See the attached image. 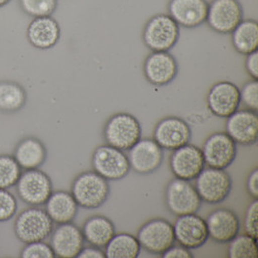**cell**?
<instances>
[{
	"instance_id": "cell-36",
	"label": "cell",
	"mask_w": 258,
	"mask_h": 258,
	"mask_svg": "<svg viewBox=\"0 0 258 258\" xmlns=\"http://www.w3.org/2000/svg\"><path fill=\"white\" fill-rule=\"evenodd\" d=\"M164 258H192L194 255L191 250L181 245H173L168 249H166L164 253L161 255Z\"/></svg>"
},
{
	"instance_id": "cell-31",
	"label": "cell",
	"mask_w": 258,
	"mask_h": 258,
	"mask_svg": "<svg viewBox=\"0 0 258 258\" xmlns=\"http://www.w3.org/2000/svg\"><path fill=\"white\" fill-rule=\"evenodd\" d=\"M21 7L31 18L52 16L57 10L58 0H20Z\"/></svg>"
},
{
	"instance_id": "cell-38",
	"label": "cell",
	"mask_w": 258,
	"mask_h": 258,
	"mask_svg": "<svg viewBox=\"0 0 258 258\" xmlns=\"http://www.w3.org/2000/svg\"><path fill=\"white\" fill-rule=\"evenodd\" d=\"M245 68L247 75L251 78V80L258 79V51H253L246 55Z\"/></svg>"
},
{
	"instance_id": "cell-17",
	"label": "cell",
	"mask_w": 258,
	"mask_h": 258,
	"mask_svg": "<svg viewBox=\"0 0 258 258\" xmlns=\"http://www.w3.org/2000/svg\"><path fill=\"white\" fill-rule=\"evenodd\" d=\"M178 62L169 51H152L143 63L146 81L154 86H166L178 74Z\"/></svg>"
},
{
	"instance_id": "cell-22",
	"label": "cell",
	"mask_w": 258,
	"mask_h": 258,
	"mask_svg": "<svg viewBox=\"0 0 258 258\" xmlns=\"http://www.w3.org/2000/svg\"><path fill=\"white\" fill-rule=\"evenodd\" d=\"M207 0H169L168 15L180 27L196 28L206 23Z\"/></svg>"
},
{
	"instance_id": "cell-24",
	"label": "cell",
	"mask_w": 258,
	"mask_h": 258,
	"mask_svg": "<svg viewBox=\"0 0 258 258\" xmlns=\"http://www.w3.org/2000/svg\"><path fill=\"white\" fill-rule=\"evenodd\" d=\"M80 206L72 196L66 190L52 191L45 203V211L53 223H73L76 219Z\"/></svg>"
},
{
	"instance_id": "cell-13",
	"label": "cell",
	"mask_w": 258,
	"mask_h": 258,
	"mask_svg": "<svg viewBox=\"0 0 258 258\" xmlns=\"http://www.w3.org/2000/svg\"><path fill=\"white\" fill-rule=\"evenodd\" d=\"M127 152L131 169L141 175L156 172L164 162V149L153 139H141Z\"/></svg>"
},
{
	"instance_id": "cell-8",
	"label": "cell",
	"mask_w": 258,
	"mask_h": 258,
	"mask_svg": "<svg viewBox=\"0 0 258 258\" xmlns=\"http://www.w3.org/2000/svg\"><path fill=\"white\" fill-rule=\"evenodd\" d=\"M137 238L141 248L156 255H162L176 242L173 224L162 218H155L142 224Z\"/></svg>"
},
{
	"instance_id": "cell-40",
	"label": "cell",
	"mask_w": 258,
	"mask_h": 258,
	"mask_svg": "<svg viewBox=\"0 0 258 258\" xmlns=\"http://www.w3.org/2000/svg\"><path fill=\"white\" fill-rule=\"evenodd\" d=\"M11 0H0V7L6 5L7 3H9Z\"/></svg>"
},
{
	"instance_id": "cell-29",
	"label": "cell",
	"mask_w": 258,
	"mask_h": 258,
	"mask_svg": "<svg viewBox=\"0 0 258 258\" xmlns=\"http://www.w3.org/2000/svg\"><path fill=\"white\" fill-rule=\"evenodd\" d=\"M227 256L230 258H257V238L239 234L228 243Z\"/></svg>"
},
{
	"instance_id": "cell-28",
	"label": "cell",
	"mask_w": 258,
	"mask_h": 258,
	"mask_svg": "<svg viewBox=\"0 0 258 258\" xmlns=\"http://www.w3.org/2000/svg\"><path fill=\"white\" fill-rule=\"evenodd\" d=\"M104 251L107 258H137L141 254V246L137 236L121 232L114 234Z\"/></svg>"
},
{
	"instance_id": "cell-3",
	"label": "cell",
	"mask_w": 258,
	"mask_h": 258,
	"mask_svg": "<svg viewBox=\"0 0 258 258\" xmlns=\"http://www.w3.org/2000/svg\"><path fill=\"white\" fill-rule=\"evenodd\" d=\"M180 38V26L168 14L153 16L142 31L144 45L152 51H169Z\"/></svg>"
},
{
	"instance_id": "cell-5",
	"label": "cell",
	"mask_w": 258,
	"mask_h": 258,
	"mask_svg": "<svg viewBox=\"0 0 258 258\" xmlns=\"http://www.w3.org/2000/svg\"><path fill=\"white\" fill-rule=\"evenodd\" d=\"M195 187L202 202L218 205L228 199L232 189V178L225 169L206 166L195 179Z\"/></svg>"
},
{
	"instance_id": "cell-34",
	"label": "cell",
	"mask_w": 258,
	"mask_h": 258,
	"mask_svg": "<svg viewBox=\"0 0 258 258\" xmlns=\"http://www.w3.org/2000/svg\"><path fill=\"white\" fill-rule=\"evenodd\" d=\"M241 105L245 108L253 111L258 109V82L256 80H250L246 82L240 89Z\"/></svg>"
},
{
	"instance_id": "cell-19",
	"label": "cell",
	"mask_w": 258,
	"mask_h": 258,
	"mask_svg": "<svg viewBox=\"0 0 258 258\" xmlns=\"http://www.w3.org/2000/svg\"><path fill=\"white\" fill-rule=\"evenodd\" d=\"M49 237L55 257H78L85 242L82 229L73 223L57 224Z\"/></svg>"
},
{
	"instance_id": "cell-14",
	"label": "cell",
	"mask_w": 258,
	"mask_h": 258,
	"mask_svg": "<svg viewBox=\"0 0 258 258\" xmlns=\"http://www.w3.org/2000/svg\"><path fill=\"white\" fill-rule=\"evenodd\" d=\"M206 167L201 148L188 143L172 151L169 168L173 176L185 181H194Z\"/></svg>"
},
{
	"instance_id": "cell-26",
	"label": "cell",
	"mask_w": 258,
	"mask_h": 258,
	"mask_svg": "<svg viewBox=\"0 0 258 258\" xmlns=\"http://www.w3.org/2000/svg\"><path fill=\"white\" fill-rule=\"evenodd\" d=\"M230 34L232 46L238 53L247 55L257 50L258 24L256 21L251 19L243 20Z\"/></svg>"
},
{
	"instance_id": "cell-33",
	"label": "cell",
	"mask_w": 258,
	"mask_h": 258,
	"mask_svg": "<svg viewBox=\"0 0 258 258\" xmlns=\"http://www.w3.org/2000/svg\"><path fill=\"white\" fill-rule=\"evenodd\" d=\"M20 256L22 258H53L55 254L49 244L44 241H36L25 244Z\"/></svg>"
},
{
	"instance_id": "cell-35",
	"label": "cell",
	"mask_w": 258,
	"mask_h": 258,
	"mask_svg": "<svg viewBox=\"0 0 258 258\" xmlns=\"http://www.w3.org/2000/svg\"><path fill=\"white\" fill-rule=\"evenodd\" d=\"M258 200H253L246 208L244 218L245 233L254 238L258 237Z\"/></svg>"
},
{
	"instance_id": "cell-11",
	"label": "cell",
	"mask_w": 258,
	"mask_h": 258,
	"mask_svg": "<svg viewBox=\"0 0 258 258\" xmlns=\"http://www.w3.org/2000/svg\"><path fill=\"white\" fill-rule=\"evenodd\" d=\"M237 145L225 132L210 135L201 148L206 166L218 169L228 168L236 160Z\"/></svg>"
},
{
	"instance_id": "cell-27",
	"label": "cell",
	"mask_w": 258,
	"mask_h": 258,
	"mask_svg": "<svg viewBox=\"0 0 258 258\" xmlns=\"http://www.w3.org/2000/svg\"><path fill=\"white\" fill-rule=\"evenodd\" d=\"M27 101L25 88L19 82L0 81V112L16 113L24 108Z\"/></svg>"
},
{
	"instance_id": "cell-21",
	"label": "cell",
	"mask_w": 258,
	"mask_h": 258,
	"mask_svg": "<svg viewBox=\"0 0 258 258\" xmlns=\"http://www.w3.org/2000/svg\"><path fill=\"white\" fill-rule=\"evenodd\" d=\"M205 222L209 238L218 244H228L240 233V219L231 209H215L207 216Z\"/></svg>"
},
{
	"instance_id": "cell-23",
	"label": "cell",
	"mask_w": 258,
	"mask_h": 258,
	"mask_svg": "<svg viewBox=\"0 0 258 258\" xmlns=\"http://www.w3.org/2000/svg\"><path fill=\"white\" fill-rule=\"evenodd\" d=\"M13 157L23 170L38 169L47 161V147L35 137H26L16 145Z\"/></svg>"
},
{
	"instance_id": "cell-2",
	"label": "cell",
	"mask_w": 258,
	"mask_h": 258,
	"mask_svg": "<svg viewBox=\"0 0 258 258\" xmlns=\"http://www.w3.org/2000/svg\"><path fill=\"white\" fill-rule=\"evenodd\" d=\"M103 136L106 144L126 152L141 139V122L133 114L118 112L107 119Z\"/></svg>"
},
{
	"instance_id": "cell-6",
	"label": "cell",
	"mask_w": 258,
	"mask_h": 258,
	"mask_svg": "<svg viewBox=\"0 0 258 258\" xmlns=\"http://www.w3.org/2000/svg\"><path fill=\"white\" fill-rule=\"evenodd\" d=\"M164 203L168 211L179 217L198 213L202 200L189 181L174 178L165 187Z\"/></svg>"
},
{
	"instance_id": "cell-7",
	"label": "cell",
	"mask_w": 258,
	"mask_h": 258,
	"mask_svg": "<svg viewBox=\"0 0 258 258\" xmlns=\"http://www.w3.org/2000/svg\"><path fill=\"white\" fill-rule=\"evenodd\" d=\"M92 167L96 173L107 181H119L131 170L127 154L108 144L98 146L92 154Z\"/></svg>"
},
{
	"instance_id": "cell-32",
	"label": "cell",
	"mask_w": 258,
	"mask_h": 258,
	"mask_svg": "<svg viewBox=\"0 0 258 258\" xmlns=\"http://www.w3.org/2000/svg\"><path fill=\"white\" fill-rule=\"evenodd\" d=\"M18 210V202L11 191L0 188V223L7 222L15 217Z\"/></svg>"
},
{
	"instance_id": "cell-4",
	"label": "cell",
	"mask_w": 258,
	"mask_h": 258,
	"mask_svg": "<svg viewBox=\"0 0 258 258\" xmlns=\"http://www.w3.org/2000/svg\"><path fill=\"white\" fill-rule=\"evenodd\" d=\"M53 224L45 209L31 206L17 216L14 232L18 240L24 244L45 241L51 234Z\"/></svg>"
},
{
	"instance_id": "cell-1",
	"label": "cell",
	"mask_w": 258,
	"mask_h": 258,
	"mask_svg": "<svg viewBox=\"0 0 258 258\" xmlns=\"http://www.w3.org/2000/svg\"><path fill=\"white\" fill-rule=\"evenodd\" d=\"M71 194L83 209H97L103 206L110 195L108 181L94 170L83 171L72 183Z\"/></svg>"
},
{
	"instance_id": "cell-39",
	"label": "cell",
	"mask_w": 258,
	"mask_h": 258,
	"mask_svg": "<svg viewBox=\"0 0 258 258\" xmlns=\"http://www.w3.org/2000/svg\"><path fill=\"white\" fill-rule=\"evenodd\" d=\"M106 254L104 248H100L97 246H83L81 252L79 253L78 258H105Z\"/></svg>"
},
{
	"instance_id": "cell-16",
	"label": "cell",
	"mask_w": 258,
	"mask_h": 258,
	"mask_svg": "<svg viewBox=\"0 0 258 258\" xmlns=\"http://www.w3.org/2000/svg\"><path fill=\"white\" fill-rule=\"evenodd\" d=\"M173 230L177 243L190 250L200 248L209 239L205 219L197 213L177 217Z\"/></svg>"
},
{
	"instance_id": "cell-20",
	"label": "cell",
	"mask_w": 258,
	"mask_h": 258,
	"mask_svg": "<svg viewBox=\"0 0 258 258\" xmlns=\"http://www.w3.org/2000/svg\"><path fill=\"white\" fill-rule=\"evenodd\" d=\"M25 38L34 48L40 50L51 49L60 41V24L51 16L34 18L26 27Z\"/></svg>"
},
{
	"instance_id": "cell-15",
	"label": "cell",
	"mask_w": 258,
	"mask_h": 258,
	"mask_svg": "<svg viewBox=\"0 0 258 258\" xmlns=\"http://www.w3.org/2000/svg\"><path fill=\"white\" fill-rule=\"evenodd\" d=\"M206 104L214 116L226 119L241 106L240 88L228 81L216 82L207 93Z\"/></svg>"
},
{
	"instance_id": "cell-18",
	"label": "cell",
	"mask_w": 258,
	"mask_h": 258,
	"mask_svg": "<svg viewBox=\"0 0 258 258\" xmlns=\"http://www.w3.org/2000/svg\"><path fill=\"white\" fill-rule=\"evenodd\" d=\"M225 133L240 145L252 146L258 140L257 111L238 109L226 118Z\"/></svg>"
},
{
	"instance_id": "cell-30",
	"label": "cell",
	"mask_w": 258,
	"mask_h": 258,
	"mask_svg": "<svg viewBox=\"0 0 258 258\" xmlns=\"http://www.w3.org/2000/svg\"><path fill=\"white\" fill-rule=\"evenodd\" d=\"M23 173L13 155H0V188L15 187Z\"/></svg>"
},
{
	"instance_id": "cell-9",
	"label": "cell",
	"mask_w": 258,
	"mask_h": 258,
	"mask_svg": "<svg viewBox=\"0 0 258 258\" xmlns=\"http://www.w3.org/2000/svg\"><path fill=\"white\" fill-rule=\"evenodd\" d=\"M17 194L21 200L30 206H42L53 191L50 177L38 169L24 170L16 184Z\"/></svg>"
},
{
	"instance_id": "cell-25",
	"label": "cell",
	"mask_w": 258,
	"mask_h": 258,
	"mask_svg": "<svg viewBox=\"0 0 258 258\" xmlns=\"http://www.w3.org/2000/svg\"><path fill=\"white\" fill-rule=\"evenodd\" d=\"M82 232L84 241L100 248H104L116 233L113 222L103 215L88 218L82 225Z\"/></svg>"
},
{
	"instance_id": "cell-10",
	"label": "cell",
	"mask_w": 258,
	"mask_h": 258,
	"mask_svg": "<svg viewBox=\"0 0 258 258\" xmlns=\"http://www.w3.org/2000/svg\"><path fill=\"white\" fill-rule=\"evenodd\" d=\"M244 20V9L239 0H213L208 5L206 24L219 34H230Z\"/></svg>"
},
{
	"instance_id": "cell-12",
	"label": "cell",
	"mask_w": 258,
	"mask_h": 258,
	"mask_svg": "<svg viewBox=\"0 0 258 258\" xmlns=\"http://www.w3.org/2000/svg\"><path fill=\"white\" fill-rule=\"evenodd\" d=\"M153 140L164 150L174 151L189 143L191 129L188 122L178 116H166L161 119L153 132Z\"/></svg>"
},
{
	"instance_id": "cell-37",
	"label": "cell",
	"mask_w": 258,
	"mask_h": 258,
	"mask_svg": "<svg viewBox=\"0 0 258 258\" xmlns=\"http://www.w3.org/2000/svg\"><path fill=\"white\" fill-rule=\"evenodd\" d=\"M246 188L248 196L252 200H258V168L255 167L250 170L247 175L246 182Z\"/></svg>"
}]
</instances>
